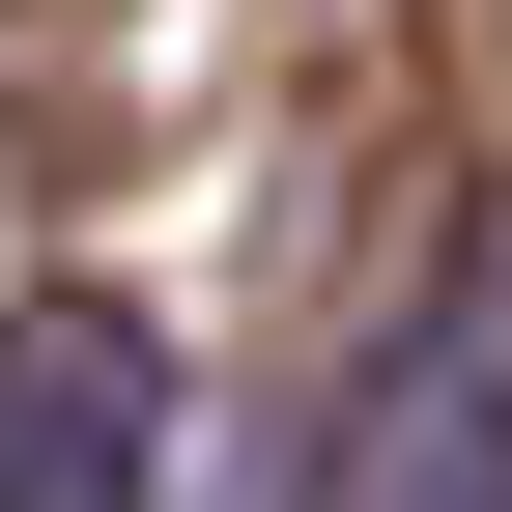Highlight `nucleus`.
<instances>
[{"label": "nucleus", "instance_id": "1", "mask_svg": "<svg viewBox=\"0 0 512 512\" xmlns=\"http://www.w3.org/2000/svg\"><path fill=\"white\" fill-rule=\"evenodd\" d=\"M143 484H200L171 342L114 285H29V313H0V512H143Z\"/></svg>", "mask_w": 512, "mask_h": 512}, {"label": "nucleus", "instance_id": "2", "mask_svg": "<svg viewBox=\"0 0 512 512\" xmlns=\"http://www.w3.org/2000/svg\"><path fill=\"white\" fill-rule=\"evenodd\" d=\"M313 512H512V256H456V285L342 370V484Z\"/></svg>", "mask_w": 512, "mask_h": 512}]
</instances>
